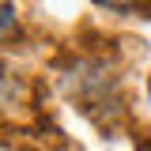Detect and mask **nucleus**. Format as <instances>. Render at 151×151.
<instances>
[{"instance_id":"f257e3e1","label":"nucleus","mask_w":151,"mask_h":151,"mask_svg":"<svg viewBox=\"0 0 151 151\" xmlns=\"http://www.w3.org/2000/svg\"><path fill=\"white\" fill-rule=\"evenodd\" d=\"M15 30V8L12 4H0V38H8Z\"/></svg>"}]
</instances>
